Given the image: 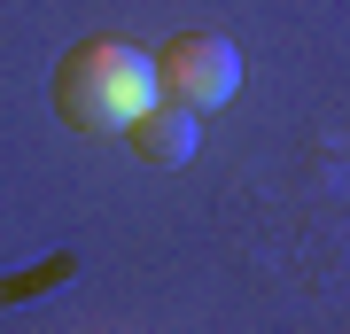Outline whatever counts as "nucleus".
<instances>
[{"mask_svg": "<svg viewBox=\"0 0 350 334\" xmlns=\"http://www.w3.org/2000/svg\"><path fill=\"white\" fill-rule=\"evenodd\" d=\"M125 140H133V156L140 163H156V171H179V163L195 156V109H179V101H148L133 124H125Z\"/></svg>", "mask_w": 350, "mask_h": 334, "instance_id": "3", "label": "nucleus"}, {"mask_svg": "<svg viewBox=\"0 0 350 334\" xmlns=\"http://www.w3.org/2000/svg\"><path fill=\"white\" fill-rule=\"evenodd\" d=\"M156 101V62L133 39H78L55 62V117L70 133H125Z\"/></svg>", "mask_w": 350, "mask_h": 334, "instance_id": "1", "label": "nucleus"}, {"mask_svg": "<svg viewBox=\"0 0 350 334\" xmlns=\"http://www.w3.org/2000/svg\"><path fill=\"white\" fill-rule=\"evenodd\" d=\"M148 62H156V94L179 101V109H226L234 86H241V55H234L226 31H179Z\"/></svg>", "mask_w": 350, "mask_h": 334, "instance_id": "2", "label": "nucleus"}]
</instances>
